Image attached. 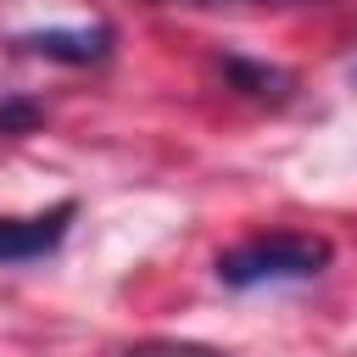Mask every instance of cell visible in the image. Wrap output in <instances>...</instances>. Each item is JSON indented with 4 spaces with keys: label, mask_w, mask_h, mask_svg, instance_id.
Wrapping results in <instances>:
<instances>
[{
    "label": "cell",
    "mask_w": 357,
    "mask_h": 357,
    "mask_svg": "<svg viewBox=\"0 0 357 357\" xmlns=\"http://www.w3.org/2000/svg\"><path fill=\"white\" fill-rule=\"evenodd\" d=\"M223 78H229V89L257 95V100H284L290 95V73L262 67V61H245V56H223Z\"/></svg>",
    "instance_id": "277c9868"
},
{
    "label": "cell",
    "mask_w": 357,
    "mask_h": 357,
    "mask_svg": "<svg viewBox=\"0 0 357 357\" xmlns=\"http://www.w3.org/2000/svg\"><path fill=\"white\" fill-rule=\"evenodd\" d=\"M39 117H45L39 100H22V95H6L0 100V134H28Z\"/></svg>",
    "instance_id": "8992f818"
},
{
    "label": "cell",
    "mask_w": 357,
    "mask_h": 357,
    "mask_svg": "<svg viewBox=\"0 0 357 357\" xmlns=\"http://www.w3.org/2000/svg\"><path fill=\"white\" fill-rule=\"evenodd\" d=\"M329 240L301 234V229H273L251 234L229 251H218V279L229 290H257V284H284V279H318L329 268Z\"/></svg>",
    "instance_id": "6da1fadb"
},
{
    "label": "cell",
    "mask_w": 357,
    "mask_h": 357,
    "mask_svg": "<svg viewBox=\"0 0 357 357\" xmlns=\"http://www.w3.org/2000/svg\"><path fill=\"white\" fill-rule=\"evenodd\" d=\"M73 218H78V201H56V206L28 212V218H0V268L50 257V251L67 240Z\"/></svg>",
    "instance_id": "3957f363"
},
{
    "label": "cell",
    "mask_w": 357,
    "mask_h": 357,
    "mask_svg": "<svg viewBox=\"0 0 357 357\" xmlns=\"http://www.w3.org/2000/svg\"><path fill=\"white\" fill-rule=\"evenodd\" d=\"M123 357H229V351L201 346V340H139V346H128Z\"/></svg>",
    "instance_id": "5b68a950"
},
{
    "label": "cell",
    "mask_w": 357,
    "mask_h": 357,
    "mask_svg": "<svg viewBox=\"0 0 357 357\" xmlns=\"http://www.w3.org/2000/svg\"><path fill=\"white\" fill-rule=\"evenodd\" d=\"M117 45V28L112 22H67V28H28L11 39V50L22 56H45V61H61V67H95L106 61Z\"/></svg>",
    "instance_id": "7a4b0ae2"
}]
</instances>
